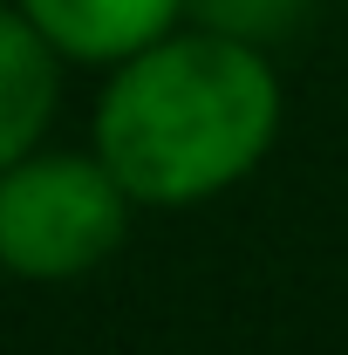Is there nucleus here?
I'll return each instance as SVG.
<instances>
[{
	"instance_id": "obj_1",
	"label": "nucleus",
	"mask_w": 348,
	"mask_h": 355,
	"mask_svg": "<svg viewBox=\"0 0 348 355\" xmlns=\"http://www.w3.org/2000/svg\"><path fill=\"white\" fill-rule=\"evenodd\" d=\"M280 116L287 89L273 48L184 21L103 69L89 150L116 171L137 212H191L260 171Z\"/></svg>"
},
{
	"instance_id": "obj_2",
	"label": "nucleus",
	"mask_w": 348,
	"mask_h": 355,
	"mask_svg": "<svg viewBox=\"0 0 348 355\" xmlns=\"http://www.w3.org/2000/svg\"><path fill=\"white\" fill-rule=\"evenodd\" d=\"M137 198L96 150H28L0 171V273L62 287L130 239Z\"/></svg>"
},
{
	"instance_id": "obj_3",
	"label": "nucleus",
	"mask_w": 348,
	"mask_h": 355,
	"mask_svg": "<svg viewBox=\"0 0 348 355\" xmlns=\"http://www.w3.org/2000/svg\"><path fill=\"white\" fill-rule=\"evenodd\" d=\"M69 69H116L191 21V0H14Z\"/></svg>"
},
{
	"instance_id": "obj_4",
	"label": "nucleus",
	"mask_w": 348,
	"mask_h": 355,
	"mask_svg": "<svg viewBox=\"0 0 348 355\" xmlns=\"http://www.w3.org/2000/svg\"><path fill=\"white\" fill-rule=\"evenodd\" d=\"M62 69L69 62L48 48V35L14 0H0V171L42 150L48 123L62 110Z\"/></svg>"
},
{
	"instance_id": "obj_5",
	"label": "nucleus",
	"mask_w": 348,
	"mask_h": 355,
	"mask_svg": "<svg viewBox=\"0 0 348 355\" xmlns=\"http://www.w3.org/2000/svg\"><path fill=\"white\" fill-rule=\"evenodd\" d=\"M314 0H191V21L218 28V35H239L253 48H280L287 35H301Z\"/></svg>"
}]
</instances>
